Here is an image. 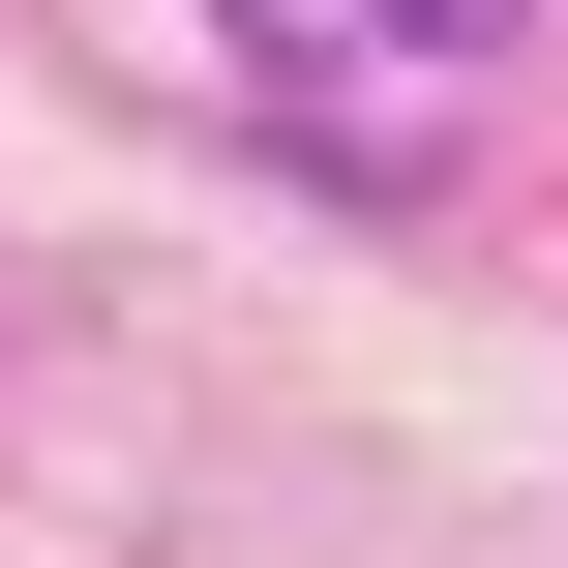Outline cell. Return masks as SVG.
<instances>
[{
    "instance_id": "obj_1",
    "label": "cell",
    "mask_w": 568,
    "mask_h": 568,
    "mask_svg": "<svg viewBox=\"0 0 568 568\" xmlns=\"http://www.w3.org/2000/svg\"><path fill=\"white\" fill-rule=\"evenodd\" d=\"M210 30H240V60L300 90V120H359V150H419L449 90H509V30H539V0H210Z\"/></svg>"
}]
</instances>
